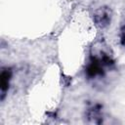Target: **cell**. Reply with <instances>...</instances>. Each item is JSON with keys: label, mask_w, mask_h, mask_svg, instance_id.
Masks as SVG:
<instances>
[{"label": "cell", "mask_w": 125, "mask_h": 125, "mask_svg": "<svg viewBox=\"0 0 125 125\" xmlns=\"http://www.w3.org/2000/svg\"><path fill=\"white\" fill-rule=\"evenodd\" d=\"M110 20H111V11L107 7H101L98 10H96V12L94 13V21L96 24L101 28L107 26L110 22Z\"/></svg>", "instance_id": "cell-1"}, {"label": "cell", "mask_w": 125, "mask_h": 125, "mask_svg": "<svg viewBox=\"0 0 125 125\" xmlns=\"http://www.w3.org/2000/svg\"><path fill=\"white\" fill-rule=\"evenodd\" d=\"M86 72H87L88 76H90V77H94V76L103 74L104 71H103V64H102L101 61L99 59L94 58V60L88 65Z\"/></svg>", "instance_id": "cell-2"}, {"label": "cell", "mask_w": 125, "mask_h": 125, "mask_svg": "<svg viewBox=\"0 0 125 125\" xmlns=\"http://www.w3.org/2000/svg\"><path fill=\"white\" fill-rule=\"evenodd\" d=\"M11 76H12V71L10 68L6 67V68H2V71H1V75H0V79H1V99L3 100L4 99V96H5V93L9 87V81L11 79Z\"/></svg>", "instance_id": "cell-3"}, {"label": "cell", "mask_w": 125, "mask_h": 125, "mask_svg": "<svg viewBox=\"0 0 125 125\" xmlns=\"http://www.w3.org/2000/svg\"><path fill=\"white\" fill-rule=\"evenodd\" d=\"M121 43H122V45L125 47V30L122 32V36H121Z\"/></svg>", "instance_id": "cell-4"}]
</instances>
